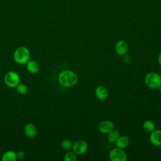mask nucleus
Here are the masks:
<instances>
[{"label": "nucleus", "mask_w": 161, "mask_h": 161, "mask_svg": "<svg viewBox=\"0 0 161 161\" xmlns=\"http://www.w3.org/2000/svg\"><path fill=\"white\" fill-rule=\"evenodd\" d=\"M58 80L63 87H71L77 83L78 77L74 72L70 70H64L58 74Z\"/></svg>", "instance_id": "obj_1"}, {"label": "nucleus", "mask_w": 161, "mask_h": 161, "mask_svg": "<svg viewBox=\"0 0 161 161\" xmlns=\"http://www.w3.org/2000/svg\"><path fill=\"white\" fill-rule=\"evenodd\" d=\"M145 85L153 89H161V76L156 72H150L147 74L144 78Z\"/></svg>", "instance_id": "obj_2"}, {"label": "nucleus", "mask_w": 161, "mask_h": 161, "mask_svg": "<svg viewBox=\"0 0 161 161\" xmlns=\"http://www.w3.org/2000/svg\"><path fill=\"white\" fill-rule=\"evenodd\" d=\"M30 53L29 50L25 47L18 48L13 54L14 61L19 64H25L30 60Z\"/></svg>", "instance_id": "obj_3"}, {"label": "nucleus", "mask_w": 161, "mask_h": 161, "mask_svg": "<svg viewBox=\"0 0 161 161\" xmlns=\"http://www.w3.org/2000/svg\"><path fill=\"white\" fill-rule=\"evenodd\" d=\"M109 158L111 161H126L128 157L123 149L116 147L110 150Z\"/></svg>", "instance_id": "obj_4"}, {"label": "nucleus", "mask_w": 161, "mask_h": 161, "mask_svg": "<svg viewBox=\"0 0 161 161\" xmlns=\"http://www.w3.org/2000/svg\"><path fill=\"white\" fill-rule=\"evenodd\" d=\"M4 80L5 84L8 87L13 88L16 87L19 84L20 77L16 72L14 71H10L6 74Z\"/></svg>", "instance_id": "obj_5"}, {"label": "nucleus", "mask_w": 161, "mask_h": 161, "mask_svg": "<svg viewBox=\"0 0 161 161\" xmlns=\"http://www.w3.org/2000/svg\"><path fill=\"white\" fill-rule=\"evenodd\" d=\"M87 149L88 144L83 140H79L73 143L72 150L76 155H83L87 151Z\"/></svg>", "instance_id": "obj_6"}, {"label": "nucleus", "mask_w": 161, "mask_h": 161, "mask_svg": "<svg viewBox=\"0 0 161 161\" xmlns=\"http://www.w3.org/2000/svg\"><path fill=\"white\" fill-rule=\"evenodd\" d=\"M115 52L119 56H124L126 55L128 50V44L123 40H118L115 44Z\"/></svg>", "instance_id": "obj_7"}, {"label": "nucleus", "mask_w": 161, "mask_h": 161, "mask_svg": "<svg viewBox=\"0 0 161 161\" xmlns=\"http://www.w3.org/2000/svg\"><path fill=\"white\" fill-rule=\"evenodd\" d=\"M114 125L110 120H104L101 121L99 126L98 129L99 131L103 134H108L109 131L114 129Z\"/></svg>", "instance_id": "obj_8"}, {"label": "nucleus", "mask_w": 161, "mask_h": 161, "mask_svg": "<svg viewBox=\"0 0 161 161\" xmlns=\"http://www.w3.org/2000/svg\"><path fill=\"white\" fill-rule=\"evenodd\" d=\"M150 143L155 147L161 146V130H154L150 135Z\"/></svg>", "instance_id": "obj_9"}, {"label": "nucleus", "mask_w": 161, "mask_h": 161, "mask_svg": "<svg viewBox=\"0 0 161 161\" xmlns=\"http://www.w3.org/2000/svg\"><path fill=\"white\" fill-rule=\"evenodd\" d=\"M109 95L108 89L102 85L98 86L95 89V96L99 100L106 99Z\"/></svg>", "instance_id": "obj_10"}, {"label": "nucleus", "mask_w": 161, "mask_h": 161, "mask_svg": "<svg viewBox=\"0 0 161 161\" xmlns=\"http://www.w3.org/2000/svg\"><path fill=\"white\" fill-rule=\"evenodd\" d=\"M129 143H130V139L126 135H120L115 142L116 147L121 149L126 148L128 146Z\"/></svg>", "instance_id": "obj_11"}, {"label": "nucleus", "mask_w": 161, "mask_h": 161, "mask_svg": "<svg viewBox=\"0 0 161 161\" xmlns=\"http://www.w3.org/2000/svg\"><path fill=\"white\" fill-rule=\"evenodd\" d=\"M25 135L29 138H33L36 135V128L33 124L28 123L24 128Z\"/></svg>", "instance_id": "obj_12"}, {"label": "nucleus", "mask_w": 161, "mask_h": 161, "mask_svg": "<svg viewBox=\"0 0 161 161\" xmlns=\"http://www.w3.org/2000/svg\"><path fill=\"white\" fill-rule=\"evenodd\" d=\"M26 69L29 72L35 74L38 72L40 66L34 60H29L26 63Z\"/></svg>", "instance_id": "obj_13"}, {"label": "nucleus", "mask_w": 161, "mask_h": 161, "mask_svg": "<svg viewBox=\"0 0 161 161\" xmlns=\"http://www.w3.org/2000/svg\"><path fill=\"white\" fill-rule=\"evenodd\" d=\"M17 158L16 153L12 150L6 152L2 156V161H14Z\"/></svg>", "instance_id": "obj_14"}, {"label": "nucleus", "mask_w": 161, "mask_h": 161, "mask_svg": "<svg viewBox=\"0 0 161 161\" xmlns=\"http://www.w3.org/2000/svg\"><path fill=\"white\" fill-rule=\"evenodd\" d=\"M119 136V132L117 130L113 129L107 134V139L111 143H115Z\"/></svg>", "instance_id": "obj_15"}, {"label": "nucleus", "mask_w": 161, "mask_h": 161, "mask_svg": "<svg viewBox=\"0 0 161 161\" xmlns=\"http://www.w3.org/2000/svg\"><path fill=\"white\" fill-rule=\"evenodd\" d=\"M143 128L147 133H151L155 129V123L150 120H146L143 123Z\"/></svg>", "instance_id": "obj_16"}, {"label": "nucleus", "mask_w": 161, "mask_h": 161, "mask_svg": "<svg viewBox=\"0 0 161 161\" xmlns=\"http://www.w3.org/2000/svg\"><path fill=\"white\" fill-rule=\"evenodd\" d=\"M65 161H75L77 160L76 154L73 151L67 152L64 157Z\"/></svg>", "instance_id": "obj_17"}, {"label": "nucleus", "mask_w": 161, "mask_h": 161, "mask_svg": "<svg viewBox=\"0 0 161 161\" xmlns=\"http://www.w3.org/2000/svg\"><path fill=\"white\" fill-rule=\"evenodd\" d=\"M72 146H73L72 142L70 140H68V139L63 140L61 143L62 148L64 150H69L72 149Z\"/></svg>", "instance_id": "obj_18"}, {"label": "nucleus", "mask_w": 161, "mask_h": 161, "mask_svg": "<svg viewBox=\"0 0 161 161\" xmlns=\"http://www.w3.org/2000/svg\"><path fill=\"white\" fill-rule=\"evenodd\" d=\"M16 91L19 94H25L28 92V87L24 84H19L16 87Z\"/></svg>", "instance_id": "obj_19"}, {"label": "nucleus", "mask_w": 161, "mask_h": 161, "mask_svg": "<svg viewBox=\"0 0 161 161\" xmlns=\"http://www.w3.org/2000/svg\"><path fill=\"white\" fill-rule=\"evenodd\" d=\"M16 155H17V158H18L19 159H22L25 157V153L23 151H19L16 153Z\"/></svg>", "instance_id": "obj_20"}, {"label": "nucleus", "mask_w": 161, "mask_h": 161, "mask_svg": "<svg viewBox=\"0 0 161 161\" xmlns=\"http://www.w3.org/2000/svg\"><path fill=\"white\" fill-rule=\"evenodd\" d=\"M123 57V60L126 63H130L131 62V57L129 55H125Z\"/></svg>", "instance_id": "obj_21"}, {"label": "nucleus", "mask_w": 161, "mask_h": 161, "mask_svg": "<svg viewBox=\"0 0 161 161\" xmlns=\"http://www.w3.org/2000/svg\"><path fill=\"white\" fill-rule=\"evenodd\" d=\"M158 63L161 66V52L158 55Z\"/></svg>", "instance_id": "obj_22"}]
</instances>
